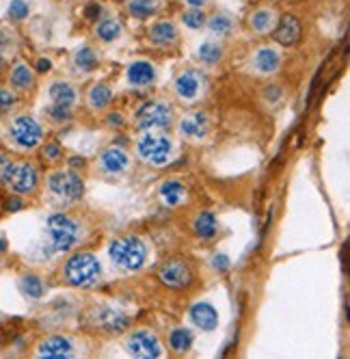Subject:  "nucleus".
Returning <instances> with one entry per match:
<instances>
[{
    "mask_svg": "<svg viewBox=\"0 0 350 359\" xmlns=\"http://www.w3.org/2000/svg\"><path fill=\"white\" fill-rule=\"evenodd\" d=\"M46 234H48V251L67 253L80 243V225L76 219H71L65 212H52L46 219Z\"/></svg>",
    "mask_w": 350,
    "mask_h": 359,
    "instance_id": "obj_1",
    "label": "nucleus"
},
{
    "mask_svg": "<svg viewBox=\"0 0 350 359\" xmlns=\"http://www.w3.org/2000/svg\"><path fill=\"white\" fill-rule=\"evenodd\" d=\"M63 277L71 288L89 290L102 277V264H99L97 255L91 251L71 253L67 262L63 264Z\"/></svg>",
    "mask_w": 350,
    "mask_h": 359,
    "instance_id": "obj_2",
    "label": "nucleus"
},
{
    "mask_svg": "<svg viewBox=\"0 0 350 359\" xmlns=\"http://www.w3.org/2000/svg\"><path fill=\"white\" fill-rule=\"evenodd\" d=\"M7 141L11 143V147H15L18 151H33L43 143L46 130L37 117L29 115V113H20L13 115L7 123Z\"/></svg>",
    "mask_w": 350,
    "mask_h": 359,
    "instance_id": "obj_3",
    "label": "nucleus"
},
{
    "mask_svg": "<svg viewBox=\"0 0 350 359\" xmlns=\"http://www.w3.org/2000/svg\"><path fill=\"white\" fill-rule=\"evenodd\" d=\"M108 258L121 273H136L147 262V245L139 236H121L108 245Z\"/></svg>",
    "mask_w": 350,
    "mask_h": 359,
    "instance_id": "obj_4",
    "label": "nucleus"
},
{
    "mask_svg": "<svg viewBox=\"0 0 350 359\" xmlns=\"http://www.w3.org/2000/svg\"><path fill=\"white\" fill-rule=\"evenodd\" d=\"M173 141L171 137L162 135V133H156V130H147V133H141V137L136 139V156L149 165V167H164L171 163L173 158Z\"/></svg>",
    "mask_w": 350,
    "mask_h": 359,
    "instance_id": "obj_5",
    "label": "nucleus"
},
{
    "mask_svg": "<svg viewBox=\"0 0 350 359\" xmlns=\"http://www.w3.org/2000/svg\"><path fill=\"white\" fill-rule=\"evenodd\" d=\"M0 182H3L11 193L27 197V195H33L37 191L39 173L27 161H20V163L7 161L3 167H0Z\"/></svg>",
    "mask_w": 350,
    "mask_h": 359,
    "instance_id": "obj_6",
    "label": "nucleus"
},
{
    "mask_svg": "<svg viewBox=\"0 0 350 359\" xmlns=\"http://www.w3.org/2000/svg\"><path fill=\"white\" fill-rule=\"evenodd\" d=\"M46 187L50 195H55L63 203H74L85 195L83 177L71 169H59L46 177Z\"/></svg>",
    "mask_w": 350,
    "mask_h": 359,
    "instance_id": "obj_7",
    "label": "nucleus"
},
{
    "mask_svg": "<svg viewBox=\"0 0 350 359\" xmlns=\"http://www.w3.org/2000/svg\"><path fill=\"white\" fill-rule=\"evenodd\" d=\"M173 123V109L167 102L152 100L145 102V104L136 111V128L141 133L147 130H167Z\"/></svg>",
    "mask_w": 350,
    "mask_h": 359,
    "instance_id": "obj_8",
    "label": "nucleus"
},
{
    "mask_svg": "<svg viewBox=\"0 0 350 359\" xmlns=\"http://www.w3.org/2000/svg\"><path fill=\"white\" fill-rule=\"evenodd\" d=\"M160 284L169 290H186L192 284V269L186 260L171 258L158 269Z\"/></svg>",
    "mask_w": 350,
    "mask_h": 359,
    "instance_id": "obj_9",
    "label": "nucleus"
},
{
    "mask_svg": "<svg viewBox=\"0 0 350 359\" xmlns=\"http://www.w3.org/2000/svg\"><path fill=\"white\" fill-rule=\"evenodd\" d=\"M123 346H126V351L136 359H158V357H162V346H160L158 336L152 331H147V329L132 331L126 338V342H123Z\"/></svg>",
    "mask_w": 350,
    "mask_h": 359,
    "instance_id": "obj_10",
    "label": "nucleus"
},
{
    "mask_svg": "<svg viewBox=\"0 0 350 359\" xmlns=\"http://www.w3.org/2000/svg\"><path fill=\"white\" fill-rule=\"evenodd\" d=\"M204 87H206L204 76L199 74L197 69H184V72H180L178 76H175V81H173V91L182 102L199 100L204 93Z\"/></svg>",
    "mask_w": 350,
    "mask_h": 359,
    "instance_id": "obj_11",
    "label": "nucleus"
},
{
    "mask_svg": "<svg viewBox=\"0 0 350 359\" xmlns=\"http://www.w3.org/2000/svg\"><path fill=\"white\" fill-rule=\"evenodd\" d=\"M97 165L106 175H123L130 169V154L119 145H111L99 154Z\"/></svg>",
    "mask_w": 350,
    "mask_h": 359,
    "instance_id": "obj_12",
    "label": "nucleus"
},
{
    "mask_svg": "<svg viewBox=\"0 0 350 359\" xmlns=\"http://www.w3.org/2000/svg\"><path fill=\"white\" fill-rule=\"evenodd\" d=\"M156 79H158L156 65L147 59H134L126 67V83L130 87H136V89L152 87L156 83Z\"/></svg>",
    "mask_w": 350,
    "mask_h": 359,
    "instance_id": "obj_13",
    "label": "nucleus"
},
{
    "mask_svg": "<svg viewBox=\"0 0 350 359\" xmlns=\"http://www.w3.org/2000/svg\"><path fill=\"white\" fill-rule=\"evenodd\" d=\"M7 81H9V87L18 93H27V91H33L35 85H37V72L33 69V65H29L27 61L18 59L11 67H9V74H7Z\"/></svg>",
    "mask_w": 350,
    "mask_h": 359,
    "instance_id": "obj_14",
    "label": "nucleus"
},
{
    "mask_svg": "<svg viewBox=\"0 0 350 359\" xmlns=\"http://www.w3.org/2000/svg\"><path fill=\"white\" fill-rule=\"evenodd\" d=\"M274 37V41L281 43V46H296L298 41H301L303 37V24L301 20H298L296 15H279L277 20V27H274V31L270 33Z\"/></svg>",
    "mask_w": 350,
    "mask_h": 359,
    "instance_id": "obj_15",
    "label": "nucleus"
},
{
    "mask_svg": "<svg viewBox=\"0 0 350 359\" xmlns=\"http://www.w3.org/2000/svg\"><path fill=\"white\" fill-rule=\"evenodd\" d=\"M281 61V53L274 46H260L251 57V67L260 76H272L279 72Z\"/></svg>",
    "mask_w": 350,
    "mask_h": 359,
    "instance_id": "obj_16",
    "label": "nucleus"
},
{
    "mask_svg": "<svg viewBox=\"0 0 350 359\" xmlns=\"http://www.w3.org/2000/svg\"><path fill=\"white\" fill-rule=\"evenodd\" d=\"M208 128H210V119L208 113L204 111H192L188 115H184L178 123V133L186 139L192 141H202L208 135Z\"/></svg>",
    "mask_w": 350,
    "mask_h": 359,
    "instance_id": "obj_17",
    "label": "nucleus"
},
{
    "mask_svg": "<svg viewBox=\"0 0 350 359\" xmlns=\"http://www.w3.org/2000/svg\"><path fill=\"white\" fill-rule=\"evenodd\" d=\"M35 355L43 359H69L74 355V344L65 336H48L37 344Z\"/></svg>",
    "mask_w": 350,
    "mask_h": 359,
    "instance_id": "obj_18",
    "label": "nucleus"
},
{
    "mask_svg": "<svg viewBox=\"0 0 350 359\" xmlns=\"http://www.w3.org/2000/svg\"><path fill=\"white\" fill-rule=\"evenodd\" d=\"M48 97H50V104H59L71 111L78 104L80 93L69 81H52L48 87Z\"/></svg>",
    "mask_w": 350,
    "mask_h": 359,
    "instance_id": "obj_19",
    "label": "nucleus"
},
{
    "mask_svg": "<svg viewBox=\"0 0 350 359\" xmlns=\"http://www.w3.org/2000/svg\"><path fill=\"white\" fill-rule=\"evenodd\" d=\"M149 41L158 48H171L180 41V31L175 27V22L171 20H158L149 27Z\"/></svg>",
    "mask_w": 350,
    "mask_h": 359,
    "instance_id": "obj_20",
    "label": "nucleus"
},
{
    "mask_svg": "<svg viewBox=\"0 0 350 359\" xmlns=\"http://www.w3.org/2000/svg\"><path fill=\"white\" fill-rule=\"evenodd\" d=\"M188 316H190V323L202 331H214L218 327V312H216V307L208 301L195 303L190 307Z\"/></svg>",
    "mask_w": 350,
    "mask_h": 359,
    "instance_id": "obj_21",
    "label": "nucleus"
},
{
    "mask_svg": "<svg viewBox=\"0 0 350 359\" xmlns=\"http://www.w3.org/2000/svg\"><path fill=\"white\" fill-rule=\"evenodd\" d=\"M277 20H279V13L277 9L272 7H260L255 9L251 15H248V29H251L255 35H270L277 27Z\"/></svg>",
    "mask_w": 350,
    "mask_h": 359,
    "instance_id": "obj_22",
    "label": "nucleus"
},
{
    "mask_svg": "<svg viewBox=\"0 0 350 359\" xmlns=\"http://www.w3.org/2000/svg\"><path fill=\"white\" fill-rule=\"evenodd\" d=\"M206 29H208V33L214 37V39H227V37H232L234 35V31H236V20H234V15L232 13H227V11H216V13H212L210 18H206Z\"/></svg>",
    "mask_w": 350,
    "mask_h": 359,
    "instance_id": "obj_23",
    "label": "nucleus"
},
{
    "mask_svg": "<svg viewBox=\"0 0 350 359\" xmlns=\"http://www.w3.org/2000/svg\"><path fill=\"white\" fill-rule=\"evenodd\" d=\"M158 197L167 208H180L186 203L188 193L180 180H164V182L158 187Z\"/></svg>",
    "mask_w": 350,
    "mask_h": 359,
    "instance_id": "obj_24",
    "label": "nucleus"
},
{
    "mask_svg": "<svg viewBox=\"0 0 350 359\" xmlns=\"http://www.w3.org/2000/svg\"><path fill=\"white\" fill-rule=\"evenodd\" d=\"M218 229H220V223H218V217L214 212L202 210V212L195 215V219H192V234L199 241H212V238H216Z\"/></svg>",
    "mask_w": 350,
    "mask_h": 359,
    "instance_id": "obj_25",
    "label": "nucleus"
},
{
    "mask_svg": "<svg viewBox=\"0 0 350 359\" xmlns=\"http://www.w3.org/2000/svg\"><path fill=\"white\" fill-rule=\"evenodd\" d=\"M97 323L99 327H104L111 333H121L130 327V318L119 310H113V307H99Z\"/></svg>",
    "mask_w": 350,
    "mask_h": 359,
    "instance_id": "obj_26",
    "label": "nucleus"
},
{
    "mask_svg": "<svg viewBox=\"0 0 350 359\" xmlns=\"http://www.w3.org/2000/svg\"><path fill=\"white\" fill-rule=\"evenodd\" d=\"M18 288H20V292H22L24 297L31 299V301H39V299H43L46 292H48L46 281H43L37 273H27V275H22V277L18 279Z\"/></svg>",
    "mask_w": 350,
    "mask_h": 359,
    "instance_id": "obj_27",
    "label": "nucleus"
},
{
    "mask_svg": "<svg viewBox=\"0 0 350 359\" xmlns=\"http://www.w3.org/2000/svg\"><path fill=\"white\" fill-rule=\"evenodd\" d=\"M71 63H74V67H76L78 72H83V74H91L93 69H97V67H99V55L93 50V46L83 43V46H78L76 50H74Z\"/></svg>",
    "mask_w": 350,
    "mask_h": 359,
    "instance_id": "obj_28",
    "label": "nucleus"
},
{
    "mask_svg": "<svg viewBox=\"0 0 350 359\" xmlns=\"http://www.w3.org/2000/svg\"><path fill=\"white\" fill-rule=\"evenodd\" d=\"M113 97V89L106 83H93L87 91V104L91 111H106Z\"/></svg>",
    "mask_w": 350,
    "mask_h": 359,
    "instance_id": "obj_29",
    "label": "nucleus"
},
{
    "mask_svg": "<svg viewBox=\"0 0 350 359\" xmlns=\"http://www.w3.org/2000/svg\"><path fill=\"white\" fill-rule=\"evenodd\" d=\"M123 24L117 18H99L95 22V37L102 43H113L121 37Z\"/></svg>",
    "mask_w": 350,
    "mask_h": 359,
    "instance_id": "obj_30",
    "label": "nucleus"
},
{
    "mask_svg": "<svg viewBox=\"0 0 350 359\" xmlns=\"http://www.w3.org/2000/svg\"><path fill=\"white\" fill-rule=\"evenodd\" d=\"M223 55L225 53H223V46H220L218 39H206L197 48V59L202 61L204 65H208V67L218 65L223 61Z\"/></svg>",
    "mask_w": 350,
    "mask_h": 359,
    "instance_id": "obj_31",
    "label": "nucleus"
},
{
    "mask_svg": "<svg viewBox=\"0 0 350 359\" xmlns=\"http://www.w3.org/2000/svg\"><path fill=\"white\" fill-rule=\"evenodd\" d=\"M126 11L134 20H149L160 11V0H126Z\"/></svg>",
    "mask_w": 350,
    "mask_h": 359,
    "instance_id": "obj_32",
    "label": "nucleus"
},
{
    "mask_svg": "<svg viewBox=\"0 0 350 359\" xmlns=\"http://www.w3.org/2000/svg\"><path fill=\"white\" fill-rule=\"evenodd\" d=\"M169 348L173 353H178V355H184L192 348L195 344V336H192V331L186 329V327H175L171 333H169Z\"/></svg>",
    "mask_w": 350,
    "mask_h": 359,
    "instance_id": "obj_33",
    "label": "nucleus"
},
{
    "mask_svg": "<svg viewBox=\"0 0 350 359\" xmlns=\"http://www.w3.org/2000/svg\"><path fill=\"white\" fill-rule=\"evenodd\" d=\"M7 18L15 24H22L31 18V3L29 0H9L7 9H5Z\"/></svg>",
    "mask_w": 350,
    "mask_h": 359,
    "instance_id": "obj_34",
    "label": "nucleus"
},
{
    "mask_svg": "<svg viewBox=\"0 0 350 359\" xmlns=\"http://www.w3.org/2000/svg\"><path fill=\"white\" fill-rule=\"evenodd\" d=\"M206 11L204 9H186L182 13V24L188 29V31H202L206 29Z\"/></svg>",
    "mask_w": 350,
    "mask_h": 359,
    "instance_id": "obj_35",
    "label": "nucleus"
},
{
    "mask_svg": "<svg viewBox=\"0 0 350 359\" xmlns=\"http://www.w3.org/2000/svg\"><path fill=\"white\" fill-rule=\"evenodd\" d=\"M18 104V95L11 87H0V113H9Z\"/></svg>",
    "mask_w": 350,
    "mask_h": 359,
    "instance_id": "obj_36",
    "label": "nucleus"
},
{
    "mask_svg": "<svg viewBox=\"0 0 350 359\" xmlns=\"http://www.w3.org/2000/svg\"><path fill=\"white\" fill-rule=\"evenodd\" d=\"M46 117H48L50 121H55V123H65V121H69L71 111L65 109V107H59V104H50V107L46 109Z\"/></svg>",
    "mask_w": 350,
    "mask_h": 359,
    "instance_id": "obj_37",
    "label": "nucleus"
},
{
    "mask_svg": "<svg viewBox=\"0 0 350 359\" xmlns=\"http://www.w3.org/2000/svg\"><path fill=\"white\" fill-rule=\"evenodd\" d=\"M210 266L216 271V273H227L230 266H232V260L227 253H214V258L210 260Z\"/></svg>",
    "mask_w": 350,
    "mask_h": 359,
    "instance_id": "obj_38",
    "label": "nucleus"
},
{
    "mask_svg": "<svg viewBox=\"0 0 350 359\" xmlns=\"http://www.w3.org/2000/svg\"><path fill=\"white\" fill-rule=\"evenodd\" d=\"M41 151H43V158L50 161V163H55V161H59L63 156V149H61L59 143H46Z\"/></svg>",
    "mask_w": 350,
    "mask_h": 359,
    "instance_id": "obj_39",
    "label": "nucleus"
},
{
    "mask_svg": "<svg viewBox=\"0 0 350 359\" xmlns=\"http://www.w3.org/2000/svg\"><path fill=\"white\" fill-rule=\"evenodd\" d=\"M83 15H85L87 20H91V22H97L99 18H102V5H99V3H91V5H87Z\"/></svg>",
    "mask_w": 350,
    "mask_h": 359,
    "instance_id": "obj_40",
    "label": "nucleus"
},
{
    "mask_svg": "<svg viewBox=\"0 0 350 359\" xmlns=\"http://www.w3.org/2000/svg\"><path fill=\"white\" fill-rule=\"evenodd\" d=\"M33 69H35L37 74H48V72H52V59H50V57H37Z\"/></svg>",
    "mask_w": 350,
    "mask_h": 359,
    "instance_id": "obj_41",
    "label": "nucleus"
},
{
    "mask_svg": "<svg viewBox=\"0 0 350 359\" xmlns=\"http://www.w3.org/2000/svg\"><path fill=\"white\" fill-rule=\"evenodd\" d=\"M5 208H7V212H18V210H22V208H24L22 195H15V193H13V197H9V199H7Z\"/></svg>",
    "mask_w": 350,
    "mask_h": 359,
    "instance_id": "obj_42",
    "label": "nucleus"
},
{
    "mask_svg": "<svg viewBox=\"0 0 350 359\" xmlns=\"http://www.w3.org/2000/svg\"><path fill=\"white\" fill-rule=\"evenodd\" d=\"M212 0H184V5L190 7V9H206Z\"/></svg>",
    "mask_w": 350,
    "mask_h": 359,
    "instance_id": "obj_43",
    "label": "nucleus"
},
{
    "mask_svg": "<svg viewBox=\"0 0 350 359\" xmlns=\"http://www.w3.org/2000/svg\"><path fill=\"white\" fill-rule=\"evenodd\" d=\"M108 126L121 128V126H123V117H121L119 113H111V115H108Z\"/></svg>",
    "mask_w": 350,
    "mask_h": 359,
    "instance_id": "obj_44",
    "label": "nucleus"
},
{
    "mask_svg": "<svg viewBox=\"0 0 350 359\" xmlns=\"http://www.w3.org/2000/svg\"><path fill=\"white\" fill-rule=\"evenodd\" d=\"M9 158H7V154H3V151H0V167H3L5 163H7Z\"/></svg>",
    "mask_w": 350,
    "mask_h": 359,
    "instance_id": "obj_45",
    "label": "nucleus"
},
{
    "mask_svg": "<svg viewBox=\"0 0 350 359\" xmlns=\"http://www.w3.org/2000/svg\"><path fill=\"white\" fill-rule=\"evenodd\" d=\"M5 249H7V241L0 238V251H5Z\"/></svg>",
    "mask_w": 350,
    "mask_h": 359,
    "instance_id": "obj_46",
    "label": "nucleus"
},
{
    "mask_svg": "<svg viewBox=\"0 0 350 359\" xmlns=\"http://www.w3.org/2000/svg\"><path fill=\"white\" fill-rule=\"evenodd\" d=\"M0 61H3V43H0Z\"/></svg>",
    "mask_w": 350,
    "mask_h": 359,
    "instance_id": "obj_47",
    "label": "nucleus"
},
{
    "mask_svg": "<svg viewBox=\"0 0 350 359\" xmlns=\"http://www.w3.org/2000/svg\"><path fill=\"white\" fill-rule=\"evenodd\" d=\"M74 3H85V0H74Z\"/></svg>",
    "mask_w": 350,
    "mask_h": 359,
    "instance_id": "obj_48",
    "label": "nucleus"
}]
</instances>
